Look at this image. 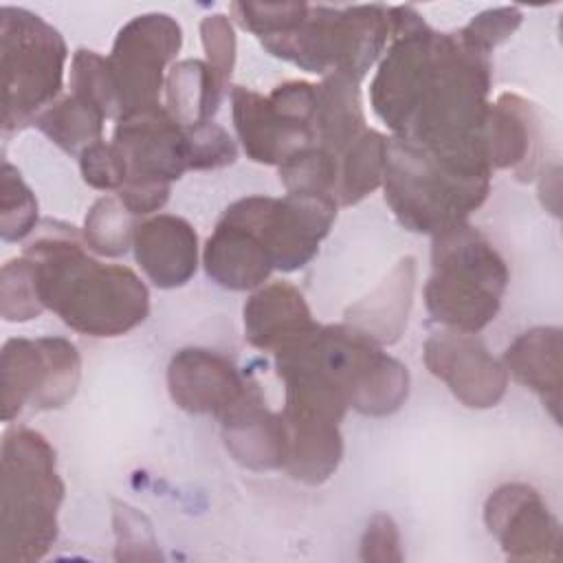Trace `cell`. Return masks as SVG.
I'll list each match as a JSON object with an SVG mask.
<instances>
[{
  "label": "cell",
  "instance_id": "obj_1",
  "mask_svg": "<svg viewBox=\"0 0 563 563\" xmlns=\"http://www.w3.org/2000/svg\"><path fill=\"white\" fill-rule=\"evenodd\" d=\"M391 44L369 86L378 119L453 169L493 176L484 147L490 59L457 31H433L413 7H389Z\"/></svg>",
  "mask_w": 563,
  "mask_h": 563
},
{
  "label": "cell",
  "instance_id": "obj_2",
  "mask_svg": "<svg viewBox=\"0 0 563 563\" xmlns=\"http://www.w3.org/2000/svg\"><path fill=\"white\" fill-rule=\"evenodd\" d=\"M70 229L51 231L24 246L44 308L70 330L97 339L121 336L141 325L150 314L143 279L128 266L88 255Z\"/></svg>",
  "mask_w": 563,
  "mask_h": 563
},
{
  "label": "cell",
  "instance_id": "obj_3",
  "mask_svg": "<svg viewBox=\"0 0 563 563\" xmlns=\"http://www.w3.org/2000/svg\"><path fill=\"white\" fill-rule=\"evenodd\" d=\"M64 482L51 442L29 427H9L2 435L0 561L31 563L57 541V512Z\"/></svg>",
  "mask_w": 563,
  "mask_h": 563
},
{
  "label": "cell",
  "instance_id": "obj_4",
  "mask_svg": "<svg viewBox=\"0 0 563 563\" xmlns=\"http://www.w3.org/2000/svg\"><path fill=\"white\" fill-rule=\"evenodd\" d=\"M508 279V266L497 249L462 222L433 235L424 306L449 330L477 334L499 312Z\"/></svg>",
  "mask_w": 563,
  "mask_h": 563
},
{
  "label": "cell",
  "instance_id": "obj_5",
  "mask_svg": "<svg viewBox=\"0 0 563 563\" xmlns=\"http://www.w3.org/2000/svg\"><path fill=\"white\" fill-rule=\"evenodd\" d=\"M493 176L464 174L402 139H389L383 174L385 202L413 231L438 235L482 207Z\"/></svg>",
  "mask_w": 563,
  "mask_h": 563
},
{
  "label": "cell",
  "instance_id": "obj_6",
  "mask_svg": "<svg viewBox=\"0 0 563 563\" xmlns=\"http://www.w3.org/2000/svg\"><path fill=\"white\" fill-rule=\"evenodd\" d=\"M389 40V9L383 4H308L303 20L288 33L262 40L284 62L317 75H347L361 81Z\"/></svg>",
  "mask_w": 563,
  "mask_h": 563
},
{
  "label": "cell",
  "instance_id": "obj_7",
  "mask_svg": "<svg viewBox=\"0 0 563 563\" xmlns=\"http://www.w3.org/2000/svg\"><path fill=\"white\" fill-rule=\"evenodd\" d=\"M68 48L62 33L37 13L0 9L2 130L18 132L55 103L64 84Z\"/></svg>",
  "mask_w": 563,
  "mask_h": 563
},
{
  "label": "cell",
  "instance_id": "obj_8",
  "mask_svg": "<svg viewBox=\"0 0 563 563\" xmlns=\"http://www.w3.org/2000/svg\"><path fill=\"white\" fill-rule=\"evenodd\" d=\"M314 354L347 407L363 416H389L409 396L407 367L347 323L321 325Z\"/></svg>",
  "mask_w": 563,
  "mask_h": 563
},
{
  "label": "cell",
  "instance_id": "obj_9",
  "mask_svg": "<svg viewBox=\"0 0 563 563\" xmlns=\"http://www.w3.org/2000/svg\"><path fill=\"white\" fill-rule=\"evenodd\" d=\"M336 209L339 205L323 196H246L229 205L222 216L255 233L275 271L292 273L317 255L321 240L334 224Z\"/></svg>",
  "mask_w": 563,
  "mask_h": 563
},
{
  "label": "cell",
  "instance_id": "obj_10",
  "mask_svg": "<svg viewBox=\"0 0 563 563\" xmlns=\"http://www.w3.org/2000/svg\"><path fill=\"white\" fill-rule=\"evenodd\" d=\"M2 420L24 407L44 411L64 407L77 391L81 358L64 336L9 339L2 345Z\"/></svg>",
  "mask_w": 563,
  "mask_h": 563
},
{
  "label": "cell",
  "instance_id": "obj_11",
  "mask_svg": "<svg viewBox=\"0 0 563 563\" xmlns=\"http://www.w3.org/2000/svg\"><path fill=\"white\" fill-rule=\"evenodd\" d=\"M183 46V29L167 13H143L121 26L108 55L119 117L161 106L165 68Z\"/></svg>",
  "mask_w": 563,
  "mask_h": 563
},
{
  "label": "cell",
  "instance_id": "obj_12",
  "mask_svg": "<svg viewBox=\"0 0 563 563\" xmlns=\"http://www.w3.org/2000/svg\"><path fill=\"white\" fill-rule=\"evenodd\" d=\"M427 369L471 409L495 407L508 387V372L473 332L440 330L422 347Z\"/></svg>",
  "mask_w": 563,
  "mask_h": 563
},
{
  "label": "cell",
  "instance_id": "obj_13",
  "mask_svg": "<svg viewBox=\"0 0 563 563\" xmlns=\"http://www.w3.org/2000/svg\"><path fill=\"white\" fill-rule=\"evenodd\" d=\"M484 523L512 561L556 559L561 528L543 497L528 484H504L484 504Z\"/></svg>",
  "mask_w": 563,
  "mask_h": 563
},
{
  "label": "cell",
  "instance_id": "obj_14",
  "mask_svg": "<svg viewBox=\"0 0 563 563\" xmlns=\"http://www.w3.org/2000/svg\"><path fill=\"white\" fill-rule=\"evenodd\" d=\"M112 145L125 161L128 180L174 183L189 169L187 134L165 106L117 119Z\"/></svg>",
  "mask_w": 563,
  "mask_h": 563
},
{
  "label": "cell",
  "instance_id": "obj_15",
  "mask_svg": "<svg viewBox=\"0 0 563 563\" xmlns=\"http://www.w3.org/2000/svg\"><path fill=\"white\" fill-rule=\"evenodd\" d=\"M249 380L227 356L205 347H183L167 365V391L174 405L218 420L242 398Z\"/></svg>",
  "mask_w": 563,
  "mask_h": 563
},
{
  "label": "cell",
  "instance_id": "obj_16",
  "mask_svg": "<svg viewBox=\"0 0 563 563\" xmlns=\"http://www.w3.org/2000/svg\"><path fill=\"white\" fill-rule=\"evenodd\" d=\"M222 442L231 457L251 471H279L288 457V424L282 411L266 407L255 380L220 418Z\"/></svg>",
  "mask_w": 563,
  "mask_h": 563
},
{
  "label": "cell",
  "instance_id": "obj_17",
  "mask_svg": "<svg viewBox=\"0 0 563 563\" xmlns=\"http://www.w3.org/2000/svg\"><path fill=\"white\" fill-rule=\"evenodd\" d=\"M231 112L246 156L262 165H282L299 150L314 145L312 125L279 112L273 101L251 88L231 90Z\"/></svg>",
  "mask_w": 563,
  "mask_h": 563
},
{
  "label": "cell",
  "instance_id": "obj_18",
  "mask_svg": "<svg viewBox=\"0 0 563 563\" xmlns=\"http://www.w3.org/2000/svg\"><path fill=\"white\" fill-rule=\"evenodd\" d=\"M134 257L158 288L185 286L198 268V235L194 227L172 213H158L134 231Z\"/></svg>",
  "mask_w": 563,
  "mask_h": 563
},
{
  "label": "cell",
  "instance_id": "obj_19",
  "mask_svg": "<svg viewBox=\"0 0 563 563\" xmlns=\"http://www.w3.org/2000/svg\"><path fill=\"white\" fill-rule=\"evenodd\" d=\"M317 328L303 295L288 282H271L244 303V339L257 350L277 354Z\"/></svg>",
  "mask_w": 563,
  "mask_h": 563
},
{
  "label": "cell",
  "instance_id": "obj_20",
  "mask_svg": "<svg viewBox=\"0 0 563 563\" xmlns=\"http://www.w3.org/2000/svg\"><path fill=\"white\" fill-rule=\"evenodd\" d=\"M539 119L519 95L504 92L488 106L484 147L493 169H512L519 180H530L537 169Z\"/></svg>",
  "mask_w": 563,
  "mask_h": 563
},
{
  "label": "cell",
  "instance_id": "obj_21",
  "mask_svg": "<svg viewBox=\"0 0 563 563\" xmlns=\"http://www.w3.org/2000/svg\"><path fill=\"white\" fill-rule=\"evenodd\" d=\"M202 264L207 275L229 290L260 288L275 271L271 255L255 233L224 216L205 244Z\"/></svg>",
  "mask_w": 563,
  "mask_h": 563
},
{
  "label": "cell",
  "instance_id": "obj_22",
  "mask_svg": "<svg viewBox=\"0 0 563 563\" xmlns=\"http://www.w3.org/2000/svg\"><path fill=\"white\" fill-rule=\"evenodd\" d=\"M416 286V260L411 255L396 262L389 275L361 301L345 310V323L376 341L396 343L405 328Z\"/></svg>",
  "mask_w": 563,
  "mask_h": 563
},
{
  "label": "cell",
  "instance_id": "obj_23",
  "mask_svg": "<svg viewBox=\"0 0 563 563\" xmlns=\"http://www.w3.org/2000/svg\"><path fill=\"white\" fill-rule=\"evenodd\" d=\"M508 376L541 396L554 422L561 420V328L539 325L521 332L501 358Z\"/></svg>",
  "mask_w": 563,
  "mask_h": 563
},
{
  "label": "cell",
  "instance_id": "obj_24",
  "mask_svg": "<svg viewBox=\"0 0 563 563\" xmlns=\"http://www.w3.org/2000/svg\"><path fill=\"white\" fill-rule=\"evenodd\" d=\"M365 114L361 106L358 81L334 73L317 86V106L312 117L314 143L341 156L352 141L365 132Z\"/></svg>",
  "mask_w": 563,
  "mask_h": 563
},
{
  "label": "cell",
  "instance_id": "obj_25",
  "mask_svg": "<svg viewBox=\"0 0 563 563\" xmlns=\"http://www.w3.org/2000/svg\"><path fill=\"white\" fill-rule=\"evenodd\" d=\"M165 110L180 128H194L211 121L227 90L218 84L207 62H176L165 77Z\"/></svg>",
  "mask_w": 563,
  "mask_h": 563
},
{
  "label": "cell",
  "instance_id": "obj_26",
  "mask_svg": "<svg viewBox=\"0 0 563 563\" xmlns=\"http://www.w3.org/2000/svg\"><path fill=\"white\" fill-rule=\"evenodd\" d=\"M288 457L284 471L303 484L330 479L343 457V435L339 424L328 422H286Z\"/></svg>",
  "mask_w": 563,
  "mask_h": 563
},
{
  "label": "cell",
  "instance_id": "obj_27",
  "mask_svg": "<svg viewBox=\"0 0 563 563\" xmlns=\"http://www.w3.org/2000/svg\"><path fill=\"white\" fill-rule=\"evenodd\" d=\"M389 139L378 130H365L339 156L336 205L350 207L383 185Z\"/></svg>",
  "mask_w": 563,
  "mask_h": 563
},
{
  "label": "cell",
  "instance_id": "obj_28",
  "mask_svg": "<svg viewBox=\"0 0 563 563\" xmlns=\"http://www.w3.org/2000/svg\"><path fill=\"white\" fill-rule=\"evenodd\" d=\"M106 119L103 110L70 92L68 97L51 103L35 119V125L64 152L81 154L92 143L101 141Z\"/></svg>",
  "mask_w": 563,
  "mask_h": 563
},
{
  "label": "cell",
  "instance_id": "obj_29",
  "mask_svg": "<svg viewBox=\"0 0 563 563\" xmlns=\"http://www.w3.org/2000/svg\"><path fill=\"white\" fill-rule=\"evenodd\" d=\"M286 194L323 196L336 202L339 156L321 145H308L279 165Z\"/></svg>",
  "mask_w": 563,
  "mask_h": 563
},
{
  "label": "cell",
  "instance_id": "obj_30",
  "mask_svg": "<svg viewBox=\"0 0 563 563\" xmlns=\"http://www.w3.org/2000/svg\"><path fill=\"white\" fill-rule=\"evenodd\" d=\"M132 218L134 216L125 209L119 196H103L90 207L86 216L84 242L99 255H123L134 242L136 224Z\"/></svg>",
  "mask_w": 563,
  "mask_h": 563
},
{
  "label": "cell",
  "instance_id": "obj_31",
  "mask_svg": "<svg viewBox=\"0 0 563 563\" xmlns=\"http://www.w3.org/2000/svg\"><path fill=\"white\" fill-rule=\"evenodd\" d=\"M44 310L37 275L31 257L24 253L15 260H9L2 266L0 275V314L4 321L22 323L40 317Z\"/></svg>",
  "mask_w": 563,
  "mask_h": 563
},
{
  "label": "cell",
  "instance_id": "obj_32",
  "mask_svg": "<svg viewBox=\"0 0 563 563\" xmlns=\"http://www.w3.org/2000/svg\"><path fill=\"white\" fill-rule=\"evenodd\" d=\"M0 191V235L4 242H20L37 227V200L9 161L2 163Z\"/></svg>",
  "mask_w": 563,
  "mask_h": 563
},
{
  "label": "cell",
  "instance_id": "obj_33",
  "mask_svg": "<svg viewBox=\"0 0 563 563\" xmlns=\"http://www.w3.org/2000/svg\"><path fill=\"white\" fill-rule=\"evenodd\" d=\"M70 90L73 95L103 110L108 119L119 117L108 57H101L99 53L88 48H79L73 55V64H70Z\"/></svg>",
  "mask_w": 563,
  "mask_h": 563
},
{
  "label": "cell",
  "instance_id": "obj_34",
  "mask_svg": "<svg viewBox=\"0 0 563 563\" xmlns=\"http://www.w3.org/2000/svg\"><path fill=\"white\" fill-rule=\"evenodd\" d=\"M233 18L251 31L260 42L284 35L292 31L306 15V2H277V4H257V2H233Z\"/></svg>",
  "mask_w": 563,
  "mask_h": 563
},
{
  "label": "cell",
  "instance_id": "obj_35",
  "mask_svg": "<svg viewBox=\"0 0 563 563\" xmlns=\"http://www.w3.org/2000/svg\"><path fill=\"white\" fill-rule=\"evenodd\" d=\"M185 134L189 150V169H218L235 163V141L216 121L185 128Z\"/></svg>",
  "mask_w": 563,
  "mask_h": 563
},
{
  "label": "cell",
  "instance_id": "obj_36",
  "mask_svg": "<svg viewBox=\"0 0 563 563\" xmlns=\"http://www.w3.org/2000/svg\"><path fill=\"white\" fill-rule=\"evenodd\" d=\"M200 40L207 55V66L211 68L218 84L227 90L235 66V31L224 13L205 15L200 22Z\"/></svg>",
  "mask_w": 563,
  "mask_h": 563
},
{
  "label": "cell",
  "instance_id": "obj_37",
  "mask_svg": "<svg viewBox=\"0 0 563 563\" xmlns=\"http://www.w3.org/2000/svg\"><path fill=\"white\" fill-rule=\"evenodd\" d=\"M521 11L517 7H495L471 18L457 33L477 51L490 55V51L508 40L521 24Z\"/></svg>",
  "mask_w": 563,
  "mask_h": 563
},
{
  "label": "cell",
  "instance_id": "obj_38",
  "mask_svg": "<svg viewBox=\"0 0 563 563\" xmlns=\"http://www.w3.org/2000/svg\"><path fill=\"white\" fill-rule=\"evenodd\" d=\"M79 169L84 183L101 191H119L128 180L123 156L112 143L106 141H97L79 154Z\"/></svg>",
  "mask_w": 563,
  "mask_h": 563
},
{
  "label": "cell",
  "instance_id": "obj_39",
  "mask_svg": "<svg viewBox=\"0 0 563 563\" xmlns=\"http://www.w3.org/2000/svg\"><path fill=\"white\" fill-rule=\"evenodd\" d=\"M363 561H402L400 532L389 515H374L361 539Z\"/></svg>",
  "mask_w": 563,
  "mask_h": 563
},
{
  "label": "cell",
  "instance_id": "obj_40",
  "mask_svg": "<svg viewBox=\"0 0 563 563\" xmlns=\"http://www.w3.org/2000/svg\"><path fill=\"white\" fill-rule=\"evenodd\" d=\"M114 532H117V559H130L132 548L156 545L147 519L128 504L114 506Z\"/></svg>",
  "mask_w": 563,
  "mask_h": 563
}]
</instances>
